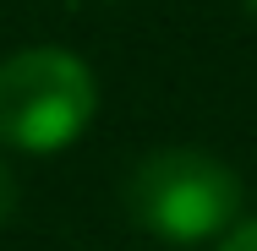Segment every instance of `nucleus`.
Returning a JSON list of instances; mask_svg holds the SVG:
<instances>
[{"instance_id": "obj_1", "label": "nucleus", "mask_w": 257, "mask_h": 251, "mask_svg": "<svg viewBox=\"0 0 257 251\" xmlns=\"http://www.w3.org/2000/svg\"><path fill=\"white\" fill-rule=\"evenodd\" d=\"M99 109L88 60L55 44H33L0 60V142L17 153L71 148Z\"/></svg>"}, {"instance_id": "obj_2", "label": "nucleus", "mask_w": 257, "mask_h": 251, "mask_svg": "<svg viewBox=\"0 0 257 251\" xmlns=\"http://www.w3.org/2000/svg\"><path fill=\"white\" fill-rule=\"evenodd\" d=\"M126 202L154 240L197 246L230 235V218L241 207V175L203 148H159L148 164H137Z\"/></svg>"}, {"instance_id": "obj_3", "label": "nucleus", "mask_w": 257, "mask_h": 251, "mask_svg": "<svg viewBox=\"0 0 257 251\" xmlns=\"http://www.w3.org/2000/svg\"><path fill=\"white\" fill-rule=\"evenodd\" d=\"M219 251H257V218H246V224H235L224 240H219Z\"/></svg>"}, {"instance_id": "obj_4", "label": "nucleus", "mask_w": 257, "mask_h": 251, "mask_svg": "<svg viewBox=\"0 0 257 251\" xmlns=\"http://www.w3.org/2000/svg\"><path fill=\"white\" fill-rule=\"evenodd\" d=\"M17 213V175H11V164L0 158V224Z\"/></svg>"}, {"instance_id": "obj_5", "label": "nucleus", "mask_w": 257, "mask_h": 251, "mask_svg": "<svg viewBox=\"0 0 257 251\" xmlns=\"http://www.w3.org/2000/svg\"><path fill=\"white\" fill-rule=\"evenodd\" d=\"M241 6H246V11H252V17H257V0H241Z\"/></svg>"}]
</instances>
